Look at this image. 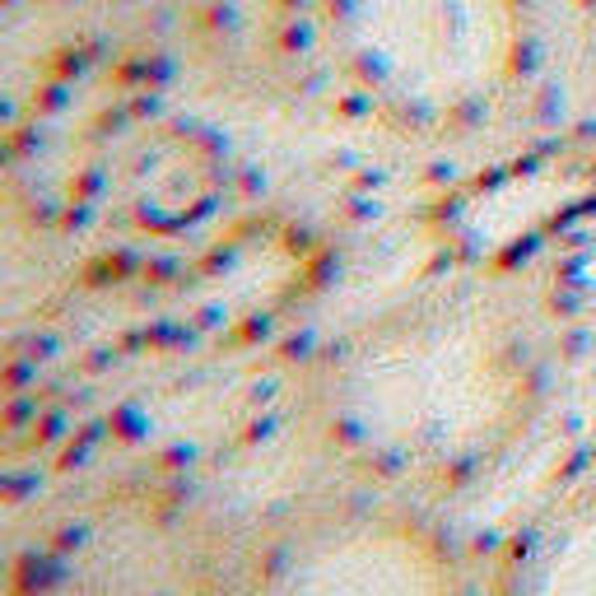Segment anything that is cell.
I'll return each instance as SVG.
<instances>
[{
  "mask_svg": "<svg viewBox=\"0 0 596 596\" xmlns=\"http://www.w3.org/2000/svg\"><path fill=\"white\" fill-rule=\"evenodd\" d=\"M517 396L499 336L480 312L419 318L388 331L355 363V401L363 438L396 462H443L470 452L476 438Z\"/></svg>",
  "mask_w": 596,
  "mask_h": 596,
  "instance_id": "1",
  "label": "cell"
},
{
  "mask_svg": "<svg viewBox=\"0 0 596 596\" xmlns=\"http://www.w3.org/2000/svg\"><path fill=\"white\" fill-rule=\"evenodd\" d=\"M349 51L415 108H457L499 80L513 51L508 0H336Z\"/></svg>",
  "mask_w": 596,
  "mask_h": 596,
  "instance_id": "2",
  "label": "cell"
},
{
  "mask_svg": "<svg viewBox=\"0 0 596 596\" xmlns=\"http://www.w3.org/2000/svg\"><path fill=\"white\" fill-rule=\"evenodd\" d=\"M285 596H438V573L392 536H349L294 569Z\"/></svg>",
  "mask_w": 596,
  "mask_h": 596,
  "instance_id": "3",
  "label": "cell"
},
{
  "mask_svg": "<svg viewBox=\"0 0 596 596\" xmlns=\"http://www.w3.org/2000/svg\"><path fill=\"white\" fill-rule=\"evenodd\" d=\"M513 596H596V503L555 517L517 564Z\"/></svg>",
  "mask_w": 596,
  "mask_h": 596,
  "instance_id": "4",
  "label": "cell"
}]
</instances>
